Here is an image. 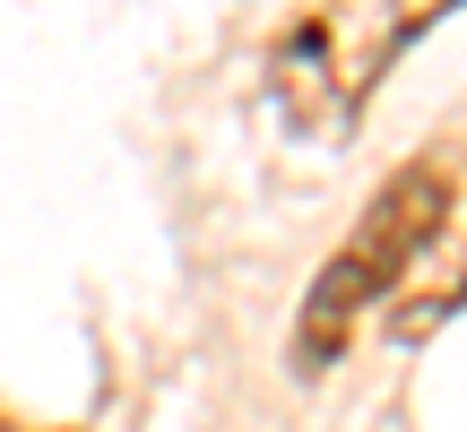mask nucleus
I'll use <instances>...</instances> for the list:
<instances>
[{"instance_id":"f257e3e1","label":"nucleus","mask_w":467,"mask_h":432,"mask_svg":"<svg viewBox=\"0 0 467 432\" xmlns=\"http://www.w3.org/2000/svg\"><path fill=\"white\" fill-rule=\"evenodd\" d=\"M441 233H451V173H441V165H407L399 182H381V190H372V208L355 216L347 251H337V260L312 277V294H303L295 364L320 372L355 337V320H364L372 303L399 294V277L441 242Z\"/></svg>"},{"instance_id":"f03ea898","label":"nucleus","mask_w":467,"mask_h":432,"mask_svg":"<svg viewBox=\"0 0 467 432\" xmlns=\"http://www.w3.org/2000/svg\"><path fill=\"white\" fill-rule=\"evenodd\" d=\"M459 0H329L312 26H295L277 44V96L295 130H347L364 113V96L389 78L407 44Z\"/></svg>"}]
</instances>
